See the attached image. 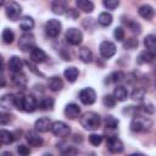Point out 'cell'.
Wrapping results in <instances>:
<instances>
[{"label": "cell", "instance_id": "1", "mask_svg": "<svg viewBox=\"0 0 156 156\" xmlns=\"http://www.w3.org/2000/svg\"><path fill=\"white\" fill-rule=\"evenodd\" d=\"M80 124L84 129L87 130H95L100 127L101 124V117L99 116V113L94 112V111H88L84 112L80 116Z\"/></svg>", "mask_w": 156, "mask_h": 156}, {"label": "cell", "instance_id": "2", "mask_svg": "<svg viewBox=\"0 0 156 156\" xmlns=\"http://www.w3.org/2000/svg\"><path fill=\"white\" fill-rule=\"evenodd\" d=\"M16 107L24 112H33L38 107V102L33 95L16 96Z\"/></svg>", "mask_w": 156, "mask_h": 156}, {"label": "cell", "instance_id": "3", "mask_svg": "<svg viewBox=\"0 0 156 156\" xmlns=\"http://www.w3.org/2000/svg\"><path fill=\"white\" fill-rule=\"evenodd\" d=\"M152 127V121L146 117H134L130 122V129L133 132H146Z\"/></svg>", "mask_w": 156, "mask_h": 156}, {"label": "cell", "instance_id": "4", "mask_svg": "<svg viewBox=\"0 0 156 156\" xmlns=\"http://www.w3.org/2000/svg\"><path fill=\"white\" fill-rule=\"evenodd\" d=\"M35 46V38L32 33L29 32H26L23 33L20 39H18V48L22 50V51H30Z\"/></svg>", "mask_w": 156, "mask_h": 156}, {"label": "cell", "instance_id": "5", "mask_svg": "<svg viewBox=\"0 0 156 156\" xmlns=\"http://www.w3.org/2000/svg\"><path fill=\"white\" fill-rule=\"evenodd\" d=\"M50 130L52 132V134L55 136H58V138H65L71 134V128L62 121H56V122L51 123Z\"/></svg>", "mask_w": 156, "mask_h": 156}, {"label": "cell", "instance_id": "6", "mask_svg": "<svg viewBox=\"0 0 156 156\" xmlns=\"http://www.w3.org/2000/svg\"><path fill=\"white\" fill-rule=\"evenodd\" d=\"M21 12H22V9H21L20 4H17L16 1L11 0L5 5V13H6L7 18L11 21H17L20 18Z\"/></svg>", "mask_w": 156, "mask_h": 156}, {"label": "cell", "instance_id": "7", "mask_svg": "<svg viewBox=\"0 0 156 156\" xmlns=\"http://www.w3.org/2000/svg\"><path fill=\"white\" fill-rule=\"evenodd\" d=\"M61 28L62 24L58 20H49L45 23V33L50 37V38H57L61 33Z\"/></svg>", "mask_w": 156, "mask_h": 156}, {"label": "cell", "instance_id": "8", "mask_svg": "<svg viewBox=\"0 0 156 156\" xmlns=\"http://www.w3.org/2000/svg\"><path fill=\"white\" fill-rule=\"evenodd\" d=\"M65 39L67 40V43H69L71 45H79L83 40V34L79 29L77 28H68L66 30V34H65Z\"/></svg>", "mask_w": 156, "mask_h": 156}, {"label": "cell", "instance_id": "9", "mask_svg": "<svg viewBox=\"0 0 156 156\" xmlns=\"http://www.w3.org/2000/svg\"><path fill=\"white\" fill-rule=\"evenodd\" d=\"M99 52L104 58H110L116 54V45L110 40H104L100 43Z\"/></svg>", "mask_w": 156, "mask_h": 156}, {"label": "cell", "instance_id": "10", "mask_svg": "<svg viewBox=\"0 0 156 156\" xmlns=\"http://www.w3.org/2000/svg\"><path fill=\"white\" fill-rule=\"evenodd\" d=\"M79 100L84 105H93L96 100V93L93 88H84L79 93Z\"/></svg>", "mask_w": 156, "mask_h": 156}, {"label": "cell", "instance_id": "11", "mask_svg": "<svg viewBox=\"0 0 156 156\" xmlns=\"http://www.w3.org/2000/svg\"><path fill=\"white\" fill-rule=\"evenodd\" d=\"M106 146L113 154H119L123 151V143L117 136H108L106 140Z\"/></svg>", "mask_w": 156, "mask_h": 156}, {"label": "cell", "instance_id": "12", "mask_svg": "<svg viewBox=\"0 0 156 156\" xmlns=\"http://www.w3.org/2000/svg\"><path fill=\"white\" fill-rule=\"evenodd\" d=\"M51 11L55 15H65L68 11V2H67V0H52V2H51Z\"/></svg>", "mask_w": 156, "mask_h": 156}, {"label": "cell", "instance_id": "13", "mask_svg": "<svg viewBox=\"0 0 156 156\" xmlns=\"http://www.w3.org/2000/svg\"><path fill=\"white\" fill-rule=\"evenodd\" d=\"M46 58H48V55H46V52H45L43 49L34 46V48L30 50V61H33L34 63L45 62Z\"/></svg>", "mask_w": 156, "mask_h": 156}, {"label": "cell", "instance_id": "14", "mask_svg": "<svg viewBox=\"0 0 156 156\" xmlns=\"http://www.w3.org/2000/svg\"><path fill=\"white\" fill-rule=\"evenodd\" d=\"M26 140H27V143L30 146H35V147L41 146L43 145V141H44L43 138L38 134L37 130H29V132H27L26 133Z\"/></svg>", "mask_w": 156, "mask_h": 156}, {"label": "cell", "instance_id": "15", "mask_svg": "<svg viewBox=\"0 0 156 156\" xmlns=\"http://www.w3.org/2000/svg\"><path fill=\"white\" fill-rule=\"evenodd\" d=\"M65 116L68 118V119H76V118H78L79 117V115H80V107L77 105V104H68V105H66V107H65Z\"/></svg>", "mask_w": 156, "mask_h": 156}, {"label": "cell", "instance_id": "16", "mask_svg": "<svg viewBox=\"0 0 156 156\" xmlns=\"http://www.w3.org/2000/svg\"><path fill=\"white\" fill-rule=\"evenodd\" d=\"M0 106L5 110H11L16 107V96L13 94H5L0 98Z\"/></svg>", "mask_w": 156, "mask_h": 156}, {"label": "cell", "instance_id": "17", "mask_svg": "<svg viewBox=\"0 0 156 156\" xmlns=\"http://www.w3.org/2000/svg\"><path fill=\"white\" fill-rule=\"evenodd\" d=\"M34 127H35V130L39 132V133H46L48 130H50L51 121L48 117H41V118H39V119L35 121Z\"/></svg>", "mask_w": 156, "mask_h": 156}, {"label": "cell", "instance_id": "18", "mask_svg": "<svg viewBox=\"0 0 156 156\" xmlns=\"http://www.w3.org/2000/svg\"><path fill=\"white\" fill-rule=\"evenodd\" d=\"M138 12H139V16L143 17L144 20H146V21L152 20V18H154V15H155V10H154V7L150 6V5H147V4L141 5V6L139 7Z\"/></svg>", "mask_w": 156, "mask_h": 156}, {"label": "cell", "instance_id": "19", "mask_svg": "<svg viewBox=\"0 0 156 156\" xmlns=\"http://www.w3.org/2000/svg\"><path fill=\"white\" fill-rule=\"evenodd\" d=\"M27 77L26 74L20 71V72H12V83L18 87V88H24L27 85Z\"/></svg>", "mask_w": 156, "mask_h": 156}, {"label": "cell", "instance_id": "20", "mask_svg": "<svg viewBox=\"0 0 156 156\" xmlns=\"http://www.w3.org/2000/svg\"><path fill=\"white\" fill-rule=\"evenodd\" d=\"M23 66H24V62L18 56H12L9 60V68L11 72H20V71H22Z\"/></svg>", "mask_w": 156, "mask_h": 156}, {"label": "cell", "instance_id": "21", "mask_svg": "<svg viewBox=\"0 0 156 156\" xmlns=\"http://www.w3.org/2000/svg\"><path fill=\"white\" fill-rule=\"evenodd\" d=\"M48 87H49V89L52 90V91H60V90L63 88V82H62V79H61L60 77L54 76V77L49 78V80H48Z\"/></svg>", "mask_w": 156, "mask_h": 156}, {"label": "cell", "instance_id": "22", "mask_svg": "<svg viewBox=\"0 0 156 156\" xmlns=\"http://www.w3.org/2000/svg\"><path fill=\"white\" fill-rule=\"evenodd\" d=\"M113 98L116 99V101H124L128 98V90L126 87L123 85H117L113 89Z\"/></svg>", "mask_w": 156, "mask_h": 156}, {"label": "cell", "instance_id": "23", "mask_svg": "<svg viewBox=\"0 0 156 156\" xmlns=\"http://www.w3.org/2000/svg\"><path fill=\"white\" fill-rule=\"evenodd\" d=\"M76 5L83 12L90 13L94 10V2L91 0H76Z\"/></svg>", "mask_w": 156, "mask_h": 156}, {"label": "cell", "instance_id": "24", "mask_svg": "<svg viewBox=\"0 0 156 156\" xmlns=\"http://www.w3.org/2000/svg\"><path fill=\"white\" fill-rule=\"evenodd\" d=\"M63 76H65V78L69 82V83H73V82H76L77 80V78H78V76H79V71H78V68H76V67H67L65 71H63Z\"/></svg>", "mask_w": 156, "mask_h": 156}, {"label": "cell", "instance_id": "25", "mask_svg": "<svg viewBox=\"0 0 156 156\" xmlns=\"http://www.w3.org/2000/svg\"><path fill=\"white\" fill-rule=\"evenodd\" d=\"M78 56H79L80 61H83L84 63H90V62L93 61V58H94L91 50H90L89 48H85V46H84V48H82V49H79Z\"/></svg>", "mask_w": 156, "mask_h": 156}, {"label": "cell", "instance_id": "26", "mask_svg": "<svg viewBox=\"0 0 156 156\" xmlns=\"http://www.w3.org/2000/svg\"><path fill=\"white\" fill-rule=\"evenodd\" d=\"M34 27V20L30 17V16H23L21 20H20V28L28 32L30 29H33Z\"/></svg>", "mask_w": 156, "mask_h": 156}, {"label": "cell", "instance_id": "27", "mask_svg": "<svg viewBox=\"0 0 156 156\" xmlns=\"http://www.w3.org/2000/svg\"><path fill=\"white\" fill-rule=\"evenodd\" d=\"M144 45H145L146 50H149L152 54H155L156 52V37L154 34L146 35L145 39H144Z\"/></svg>", "mask_w": 156, "mask_h": 156}, {"label": "cell", "instance_id": "28", "mask_svg": "<svg viewBox=\"0 0 156 156\" xmlns=\"http://www.w3.org/2000/svg\"><path fill=\"white\" fill-rule=\"evenodd\" d=\"M112 21H113V17H112V15H111L110 12H101V13L99 15V17H98V22H99V24L102 26V27L110 26V24L112 23Z\"/></svg>", "mask_w": 156, "mask_h": 156}, {"label": "cell", "instance_id": "29", "mask_svg": "<svg viewBox=\"0 0 156 156\" xmlns=\"http://www.w3.org/2000/svg\"><path fill=\"white\" fill-rule=\"evenodd\" d=\"M13 140H15V135L11 132H9L6 129H0V141H1V144L9 145V144L13 143Z\"/></svg>", "mask_w": 156, "mask_h": 156}, {"label": "cell", "instance_id": "30", "mask_svg": "<svg viewBox=\"0 0 156 156\" xmlns=\"http://www.w3.org/2000/svg\"><path fill=\"white\" fill-rule=\"evenodd\" d=\"M154 57H155V54H152V52L149 51V50H144V51H141V52L139 54L136 61H138L139 63H149V62H151V61L154 60Z\"/></svg>", "mask_w": 156, "mask_h": 156}, {"label": "cell", "instance_id": "31", "mask_svg": "<svg viewBox=\"0 0 156 156\" xmlns=\"http://www.w3.org/2000/svg\"><path fill=\"white\" fill-rule=\"evenodd\" d=\"M1 38H2V41H4L5 44H11V43L13 41V39H15V34H13V32H12L11 29L5 28V29L2 30Z\"/></svg>", "mask_w": 156, "mask_h": 156}, {"label": "cell", "instance_id": "32", "mask_svg": "<svg viewBox=\"0 0 156 156\" xmlns=\"http://www.w3.org/2000/svg\"><path fill=\"white\" fill-rule=\"evenodd\" d=\"M105 127L106 128H108V129H115V128H117V126H118V119L116 118V117H113V116H111V115H108V116H106L105 117Z\"/></svg>", "mask_w": 156, "mask_h": 156}, {"label": "cell", "instance_id": "33", "mask_svg": "<svg viewBox=\"0 0 156 156\" xmlns=\"http://www.w3.org/2000/svg\"><path fill=\"white\" fill-rule=\"evenodd\" d=\"M145 94H146L145 89H143V88H136V89H134L133 93H132V99L135 100V101H143L144 98H145Z\"/></svg>", "mask_w": 156, "mask_h": 156}, {"label": "cell", "instance_id": "34", "mask_svg": "<svg viewBox=\"0 0 156 156\" xmlns=\"http://www.w3.org/2000/svg\"><path fill=\"white\" fill-rule=\"evenodd\" d=\"M55 105V100L52 98H44L40 102V107L43 110H52Z\"/></svg>", "mask_w": 156, "mask_h": 156}, {"label": "cell", "instance_id": "35", "mask_svg": "<svg viewBox=\"0 0 156 156\" xmlns=\"http://www.w3.org/2000/svg\"><path fill=\"white\" fill-rule=\"evenodd\" d=\"M102 104L105 105V107H108V108H112L115 105H116V99L113 98V95H105L102 98Z\"/></svg>", "mask_w": 156, "mask_h": 156}, {"label": "cell", "instance_id": "36", "mask_svg": "<svg viewBox=\"0 0 156 156\" xmlns=\"http://www.w3.org/2000/svg\"><path fill=\"white\" fill-rule=\"evenodd\" d=\"M124 35H126V33H124V29H123L122 27L115 28V30H113V37H115V39H116L117 41H123V40H124Z\"/></svg>", "mask_w": 156, "mask_h": 156}, {"label": "cell", "instance_id": "37", "mask_svg": "<svg viewBox=\"0 0 156 156\" xmlns=\"http://www.w3.org/2000/svg\"><path fill=\"white\" fill-rule=\"evenodd\" d=\"M102 5L107 10H115L119 5V0H102Z\"/></svg>", "mask_w": 156, "mask_h": 156}, {"label": "cell", "instance_id": "38", "mask_svg": "<svg viewBox=\"0 0 156 156\" xmlns=\"http://www.w3.org/2000/svg\"><path fill=\"white\" fill-rule=\"evenodd\" d=\"M12 115L6 113V112H1L0 113V126H6L12 121Z\"/></svg>", "mask_w": 156, "mask_h": 156}, {"label": "cell", "instance_id": "39", "mask_svg": "<svg viewBox=\"0 0 156 156\" xmlns=\"http://www.w3.org/2000/svg\"><path fill=\"white\" fill-rule=\"evenodd\" d=\"M124 73L123 72H121V71H118V72H113L111 76H110V78H111V82H113V83H119V82H122L123 79H124Z\"/></svg>", "mask_w": 156, "mask_h": 156}, {"label": "cell", "instance_id": "40", "mask_svg": "<svg viewBox=\"0 0 156 156\" xmlns=\"http://www.w3.org/2000/svg\"><path fill=\"white\" fill-rule=\"evenodd\" d=\"M126 24L128 26L129 29H132V30H133L134 33H136V34H139V33L141 32V27H140V24L136 23V22H134V21H127Z\"/></svg>", "mask_w": 156, "mask_h": 156}, {"label": "cell", "instance_id": "41", "mask_svg": "<svg viewBox=\"0 0 156 156\" xmlns=\"http://www.w3.org/2000/svg\"><path fill=\"white\" fill-rule=\"evenodd\" d=\"M123 46L124 49H135L138 46V39H134V38H129L127 39L124 43H123Z\"/></svg>", "mask_w": 156, "mask_h": 156}, {"label": "cell", "instance_id": "42", "mask_svg": "<svg viewBox=\"0 0 156 156\" xmlns=\"http://www.w3.org/2000/svg\"><path fill=\"white\" fill-rule=\"evenodd\" d=\"M89 141H90L91 145L99 146V145L101 144V141H102V136L99 135V134H90V135H89Z\"/></svg>", "mask_w": 156, "mask_h": 156}, {"label": "cell", "instance_id": "43", "mask_svg": "<svg viewBox=\"0 0 156 156\" xmlns=\"http://www.w3.org/2000/svg\"><path fill=\"white\" fill-rule=\"evenodd\" d=\"M17 152H18L21 156H27V155L30 154V150H29V147L26 146V145H18V146H17Z\"/></svg>", "mask_w": 156, "mask_h": 156}, {"label": "cell", "instance_id": "44", "mask_svg": "<svg viewBox=\"0 0 156 156\" xmlns=\"http://www.w3.org/2000/svg\"><path fill=\"white\" fill-rule=\"evenodd\" d=\"M141 111H144L145 113H147V115H152L154 113V105L152 104H147V105H144V106H141V108H140Z\"/></svg>", "mask_w": 156, "mask_h": 156}, {"label": "cell", "instance_id": "45", "mask_svg": "<svg viewBox=\"0 0 156 156\" xmlns=\"http://www.w3.org/2000/svg\"><path fill=\"white\" fill-rule=\"evenodd\" d=\"M5 85H6V78H5V76L0 71V88L1 87H5Z\"/></svg>", "mask_w": 156, "mask_h": 156}, {"label": "cell", "instance_id": "46", "mask_svg": "<svg viewBox=\"0 0 156 156\" xmlns=\"http://www.w3.org/2000/svg\"><path fill=\"white\" fill-rule=\"evenodd\" d=\"M77 152H78V150L74 149V147H68L67 150L62 151V154H77Z\"/></svg>", "mask_w": 156, "mask_h": 156}, {"label": "cell", "instance_id": "47", "mask_svg": "<svg viewBox=\"0 0 156 156\" xmlns=\"http://www.w3.org/2000/svg\"><path fill=\"white\" fill-rule=\"evenodd\" d=\"M4 69V60H2V57L0 56V71H2Z\"/></svg>", "mask_w": 156, "mask_h": 156}, {"label": "cell", "instance_id": "48", "mask_svg": "<svg viewBox=\"0 0 156 156\" xmlns=\"http://www.w3.org/2000/svg\"><path fill=\"white\" fill-rule=\"evenodd\" d=\"M5 4V0H0V6H2Z\"/></svg>", "mask_w": 156, "mask_h": 156}, {"label": "cell", "instance_id": "49", "mask_svg": "<svg viewBox=\"0 0 156 156\" xmlns=\"http://www.w3.org/2000/svg\"><path fill=\"white\" fill-rule=\"evenodd\" d=\"M0 147H1V141H0Z\"/></svg>", "mask_w": 156, "mask_h": 156}]
</instances>
